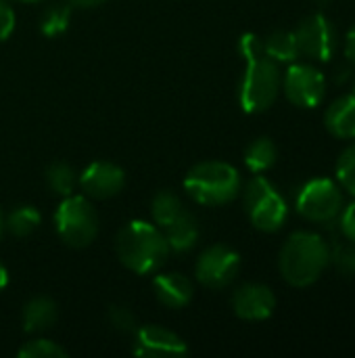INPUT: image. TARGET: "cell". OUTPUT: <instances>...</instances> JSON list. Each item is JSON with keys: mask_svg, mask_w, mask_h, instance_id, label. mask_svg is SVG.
<instances>
[{"mask_svg": "<svg viewBox=\"0 0 355 358\" xmlns=\"http://www.w3.org/2000/svg\"><path fill=\"white\" fill-rule=\"evenodd\" d=\"M40 212L31 206H19L15 208L6 220H4V227L8 229L10 235L15 237H29L38 227H40Z\"/></svg>", "mask_w": 355, "mask_h": 358, "instance_id": "obj_21", "label": "cell"}, {"mask_svg": "<svg viewBox=\"0 0 355 358\" xmlns=\"http://www.w3.org/2000/svg\"><path fill=\"white\" fill-rule=\"evenodd\" d=\"M295 208L305 220L331 222L343 210V191L331 178H314L299 189Z\"/></svg>", "mask_w": 355, "mask_h": 358, "instance_id": "obj_7", "label": "cell"}, {"mask_svg": "<svg viewBox=\"0 0 355 358\" xmlns=\"http://www.w3.org/2000/svg\"><path fill=\"white\" fill-rule=\"evenodd\" d=\"M295 38H297L299 55H305L312 61L326 63L335 55L337 34L333 23L322 13H314L305 17L295 29Z\"/></svg>", "mask_w": 355, "mask_h": 358, "instance_id": "obj_9", "label": "cell"}, {"mask_svg": "<svg viewBox=\"0 0 355 358\" xmlns=\"http://www.w3.org/2000/svg\"><path fill=\"white\" fill-rule=\"evenodd\" d=\"M153 292L157 300L167 308H184L192 300V283L180 273H163L153 281Z\"/></svg>", "mask_w": 355, "mask_h": 358, "instance_id": "obj_14", "label": "cell"}, {"mask_svg": "<svg viewBox=\"0 0 355 358\" xmlns=\"http://www.w3.org/2000/svg\"><path fill=\"white\" fill-rule=\"evenodd\" d=\"M184 203L182 199L172 193V191H159L153 201H151V214H153V220L159 229H165L172 220H176L182 212H184Z\"/></svg>", "mask_w": 355, "mask_h": 358, "instance_id": "obj_20", "label": "cell"}, {"mask_svg": "<svg viewBox=\"0 0 355 358\" xmlns=\"http://www.w3.org/2000/svg\"><path fill=\"white\" fill-rule=\"evenodd\" d=\"M285 94L287 99L303 109L318 107L326 94V80L324 73L308 63L291 65L285 76Z\"/></svg>", "mask_w": 355, "mask_h": 358, "instance_id": "obj_10", "label": "cell"}, {"mask_svg": "<svg viewBox=\"0 0 355 358\" xmlns=\"http://www.w3.org/2000/svg\"><path fill=\"white\" fill-rule=\"evenodd\" d=\"M264 55L276 63H293L299 57V46L295 31L278 29L264 38Z\"/></svg>", "mask_w": 355, "mask_h": 358, "instance_id": "obj_18", "label": "cell"}, {"mask_svg": "<svg viewBox=\"0 0 355 358\" xmlns=\"http://www.w3.org/2000/svg\"><path fill=\"white\" fill-rule=\"evenodd\" d=\"M15 31V10L6 0H0V42L8 40Z\"/></svg>", "mask_w": 355, "mask_h": 358, "instance_id": "obj_29", "label": "cell"}, {"mask_svg": "<svg viewBox=\"0 0 355 358\" xmlns=\"http://www.w3.org/2000/svg\"><path fill=\"white\" fill-rule=\"evenodd\" d=\"M2 229H4V218H2V212H0V235H2Z\"/></svg>", "mask_w": 355, "mask_h": 358, "instance_id": "obj_34", "label": "cell"}, {"mask_svg": "<svg viewBox=\"0 0 355 358\" xmlns=\"http://www.w3.org/2000/svg\"><path fill=\"white\" fill-rule=\"evenodd\" d=\"M280 92V71L276 61L262 55L247 61L239 86V101L245 113H262L274 105Z\"/></svg>", "mask_w": 355, "mask_h": 358, "instance_id": "obj_4", "label": "cell"}, {"mask_svg": "<svg viewBox=\"0 0 355 358\" xmlns=\"http://www.w3.org/2000/svg\"><path fill=\"white\" fill-rule=\"evenodd\" d=\"M276 159H278V149H276L274 141L268 136L255 138L245 151V164L253 174H262V172L270 170L276 164Z\"/></svg>", "mask_w": 355, "mask_h": 358, "instance_id": "obj_19", "label": "cell"}, {"mask_svg": "<svg viewBox=\"0 0 355 358\" xmlns=\"http://www.w3.org/2000/svg\"><path fill=\"white\" fill-rule=\"evenodd\" d=\"M331 262L341 275L355 277V241H349L345 245H339L335 254H331Z\"/></svg>", "mask_w": 355, "mask_h": 358, "instance_id": "obj_26", "label": "cell"}, {"mask_svg": "<svg viewBox=\"0 0 355 358\" xmlns=\"http://www.w3.org/2000/svg\"><path fill=\"white\" fill-rule=\"evenodd\" d=\"M56 315H59L56 304L50 298L46 296L31 298L23 308V331L27 334L48 331L56 323Z\"/></svg>", "mask_w": 355, "mask_h": 358, "instance_id": "obj_17", "label": "cell"}, {"mask_svg": "<svg viewBox=\"0 0 355 358\" xmlns=\"http://www.w3.org/2000/svg\"><path fill=\"white\" fill-rule=\"evenodd\" d=\"M21 358H65L67 352L65 348H61L59 344L50 342V340H31V342H25L19 352H17Z\"/></svg>", "mask_w": 355, "mask_h": 358, "instance_id": "obj_24", "label": "cell"}, {"mask_svg": "<svg viewBox=\"0 0 355 358\" xmlns=\"http://www.w3.org/2000/svg\"><path fill=\"white\" fill-rule=\"evenodd\" d=\"M17 2H25V4H33V2H42V0H17Z\"/></svg>", "mask_w": 355, "mask_h": 358, "instance_id": "obj_35", "label": "cell"}, {"mask_svg": "<svg viewBox=\"0 0 355 358\" xmlns=\"http://www.w3.org/2000/svg\"><path fill=\"white\" fill-rule=\"evenodd\" d=\"M77 185L88 197L94 199H109L121 193L126 185L123 170L113 162H92L80 176Z\"/></svg>", "mask_w": 355, "mask_h": 358, "instance_id": "obj_12", "label": "cell"}, {"mask_svg": "<svg viewBox=\"0 0 355 358\" xmlns=\"http://www.w3.org/2000/svg\"><path fill=\"white\" fill-rule=\"evenodd\" d=\"M241 271V256L228 245H211L207 248L195 266L197 279L207 289H224L228 287Z\"/></svg>", "mask_w": 355, "mask_h": 358, "instance_id": "obj_8", "label": "cell"}, {"mask_svg": "<svg viewBox=\"0 0 355 358\" xmlns=\"http://www.w3.org/2000/svg\"><path fill=\"white\" fill-rule=\"evenodd\" d=\"M337 180H339V185L347 193L355 195V143H352L339 155V162H337Z\"/></svg>", "mask_w": 355, "mask_h": 358, "instance_id": "obj_25", "label": "cell"}, {"mask_svg": "<svg viewBox=\"0 0 355 358\" xmlns=\"http://www.w3.org/2000/svg\"><path fill=\"white\" fill-rule=\"evenodd\" d=\"M136 357L142 358H167V357H184L188 355L186 342L159 325H144L136 329V342L134 350Z\"/></svg>", "mask_w": 355, "mask_h": 358, "instance_id": "obj_11", "label": "cell"}, {"mask_svg": "<svg viewBox=\"0 0 355 358\" xmlns=\"http://www.w3.org/2000/svg\"><path fill=\"white\" fill-rule=\"evenodd\" d=\"M54 227L65 245L82 250L98 235V214L86 197L67 195L54 212Z\"/></svg>", "mask_w": 355, "mask_h": 358, "instance_id": "obj_5", "label": "cell"}, {"mask_svg": "<svg viewBox=\"0 0 355 358\" xmlns=\"http://www.w3.org/2000/svg\"><path fill=\"white\" fill-rule=\"evenodd\" d=\"M67 2L75 8H96V6L105 4L107 0H67Z\"/></svg>", "mask_w": 355, "mask_h": 358, "instance_id": "obj_32", "label": "cell"}, {"mask_svg": "<svg viewBox=\"0 0 355 358\" xmlns=\"http://www.w3.org/2000/svg\"><path fill=\"white\" fill-rule=\"evenodd\" d=\"M354 94H355V84H354Z\"/></svg>", "mask_w": 355, "mask_h": 358, "instance_id": "obj_36", "label": "cell"}, {"mask_svg": "<svg viewBox=\"0 0 355 358\" xmlns=\"http://www.w3.org/2000/svg\"><path fill=\"white\" fill-rule=\"evenodd\" d=\"M239 52L243 55L245 61L262 57L264 55V40L257 34H243L239 40Z\"/></svg>", "mask_w": 355, "mask_h": 358, "instance_id": "obj_28", "label": "cell"}, {"mask_svg": "<svg viewBox=\"0 0 355 358\" xmlns=\"http://www.w3.org/2000/svg\"><path fill=\"white\" fill-rule=\"evenodd\" d=\"M341 231L347 241H355V201L349 203L345 210H341Z\"/></svg>", "mask_w": 355, "mask_h": 358, "instance_id": "obj_30", "label": "cell"}, {"mask_svg": "<svg viewBox=\"0 0 355 358\" xmlns=\"http://www.w3.org/2000/svg\"><path fill=\"white\" fill-rule=\"evenodd\" d=\"M161 231L165 235L169 250L176 254H184V252L192 250L197 245V239H199V222L188 210H184L176 220H172Z\"/></svg>", "mask_w": 355, "mask_h": 358, "instance_id": "obj_16", "label": "cell"}, {"mask_svg": "<svg viewBox=\"0 0 355 358\" xmlns=\"http://www.w3.org/2000/svg\"><path fill=\"white\" fill-rule=\"evenodd\" d=\"M46 185L52 193L67 197V195H73V189L77 185V174L73 172L69 164L56 162V164H50L46 170Z\"/></svg>", "mask_w": 355, "mask_h": 358, "instance_id": "obj_22", "label": "cell"}, {"mask_svg": "<svg viewBox=\"0 0 355 358\" xmlns=\"http://www.w3.org/2000/svg\"><path fill=\"white\" fill-rule=\"evenodd\" d=\"M184 191L201 206H226L241 193V176L226 162H201L188 170Z\"/></svg>", "mask_w": 355, "mask_h": 358, "instance_id": "obj_3", "label": "cell"}, {"mask_svg": "<svg viewBox=\"0 0 355 358\" xmlns=\"http://www.w3.org/2000/svg\"><path fill=\"white\" fill-rule=\"evenodd\" d=\"M331 262L328 243L310 231L293 233L280 250L278 266L282 279L293 287L314 285Z\"/></svg>", "mask_w": 355, "mask_h": 358, "instance_id": "obj_2", "label": "cell"}, {"mask_svg": "<svg viewBox=\"0 0 355 358\" xmlns=\"http://www.w3.org/2000/svg\"><path fill=\"white\" fill-rule=\"evenodd\" d=\"M324 124L326 130L337 136V138H345L352 141L355 138V94H347L337 99L335 103H331V107L326 109L324 115Z\"/></svg>", "mask_w": 355, "mask_h": 358, "instance_id": "obj_15", "label": "cell"}, {"mask_svg": "<svg viewBox=\"0 0 355 358\" xmlns=\"http://www.w3.org/2000/svg\"><path fill=\"white\" fill-rule=\"evenodd\" d=\"M232 308L243 321H266L274 315L276 296L268 285L247 283L232 296Z\"/></svg>", "mask_w": 355, "mask_h": 358, "instance_id": "obj_13", "label": "cell"}, {"mask_svg": "<svg viewBox=\"0 0 355 358\" xmlns=\"http://www.w3.org/2000/svg\"><path fill=\"white\" fill-rule=\"evenodd\" d=\"M71 21V4H50L44 8L42 17H40V29L44 36H61Z\"/></svg>", "mask_w": 355, "mask_h": 358, "instance_id": "obj_23", "label": "cell"}, {"mask_svg": "<svg viewBox=\"0 0 355 358\" xmlns=\"http://www.w3.org/2000/svg\"><path fill=\"white\" fill-rule=\"evenodd\" d=\"M345 57L352 65H355V25L345 36Z\"/></svg>", "mask_w": 355, "mask_h": 358, "instance_id": "obj_31", "label": "cell"}, {"mask_svg": "<svg viewBox=\"0 0 355 358\" xmlns=\"http://www.w3.org/2000/svg\"><path fill=\"white\" fill-rule=\"evenodd\" d=\"M115 252L128 271L136 275H151L165 264L169 245L157 224L132 220L117 233Z\"/></svg>", "mask_w": 355, "mask_h": 358, "instance_id": "obj_1", "label": "cell"}, {"mask_svg": "<svg viewBox=\"0 0 355 358\" xmlns=\"http://www.w3.org/2000/svg\"><path fill=\"white\" fill-rule=\"evenodd\" d=\"M109 321L121 334H136V329H138V323H136L134 313L128 310V308H123V306H113L109 310Z\"/></svg>", "mask_w": 355, "mask_h": 358, "instance_id": "obj_27", "label": "cell"}, {"mask_svg": "<svg viewBox=\"0 0 355 358\" xmlns=\"http://www.w3.org/2000/svg\"><path fill=\"white\" fill-rule=\"evenodd\" d=\"M245 210L251 224L264 233L278 231L289 216L285 197L262 174L251 178L245 187Z\"/></svg>", "mask_w": 355, "mask_h": 358, "instance_id": "obj_6", "label": "cell"}, {"mask_svg": "<svg viewBox=\"0 0 355 358\" xmlns=\"http://www.w3.org/2000/svg\"><path fill=\"white\" fill-rule=\"evenodd\" d=\"M6 283H8V271H6V266L0 262V292L6 287Z\"/></svg>", "mask_w": 355, "mask_h": 358, "instance_id": "obj_33", "label": "cell"}]
</instances>
